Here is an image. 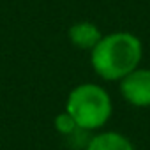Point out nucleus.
<instances>
[{
  "mask_svg": "<svg viewBox=\"0 0 150 150\" xmlns=\"http://www.w3.org/2000/svg\"><path fill=\"white\" fill-rule=\"evenodd\" d=\"M120 94L129 104L136 108H148L150 106V69L136 67L127 76H124L120 80Z\"/></svg>",
  "mask_w": 150,
  "mask_h": 150,
  "instance_id": "nucleus-3",
  "label": "nucleus"
},
{
  "mask_svg": "<svg viewBox=\"0 0 150 150\" xmlns=\"http://www.w3.org/2000/svg\"><path fill=\"white\" fill-rule=\"evenodd\" d=\"M67 35H69V41L78 50H88V51L103 37L99 27L96 23H92V21H78V23L71 25Z\"/></svg>",
  "mask_w": 150,
  "mask_h": 150,
  "instance_id": "nucleus-4",
  "label": "nucleus"
},
{
  "mask_svg": "<svg viewBox=\"0 0 150 150\" xmlns=\"http://www.w3.org/2000/svg\"><path fill=\"white\" fill-rule=\"evenodd\" d=\"M65 111L83 131H97L108 124L113 113L110 94L97 83H81L74 87L65 101Z\"/></svg>",
  "mask_w": 150,
  "mask_h": 150,
  "instance_id": "nucleus-2",
  "label": "nucleus"
},
{
  "mask_svg": "<svg viewBox=\"0 0 150 150\" xmlns=\"http://www.w3.org/2000/svg\"><path fill=\"white\" fill-rule=\"evenodd\" d=\"M55 129H57L60 134H64V136H72L74 132L83 131V129H80V127H78L76 120H74V118L65 111V110L55 117Z\"/></svg>",
  "mask_w": 150,
  "mask_h": 150,
  "instance_id": "nucleus-6",
  "label": "nucleus"
},
{
  "mask_svg": "<svg viewBox=\"0 0 150 150\" xmlns=\"http://www.w3.org/2000/svg\"><path fill=\"white\" fill-rule=\"evenodd\" d=\"M143 44L131 32H113L99 39L90 50V64L99 78L120 81L124 76L139 67Z\"/></svg>",
  "mask_w": 150,
  "mask_h": 150,
  "instance_id": "nucleus-1",
  "label": "nucleus"
},
{
  "mask_svg": "<svg viewBox=\"0 0 150 150\" xmlns=\"http://www.w3.org/2000/svg\"><path fill=\"white\" fill-rule=\"evenodd\" d=\"M85 150H134V146L127 136L117 131H103L87 141Z\"/></svg>",
  "mask_w": 150,
  "mask_h": 150,
  "instance_id": "nucleus-5",
  "label": "nucleus"
}]
</instances>
